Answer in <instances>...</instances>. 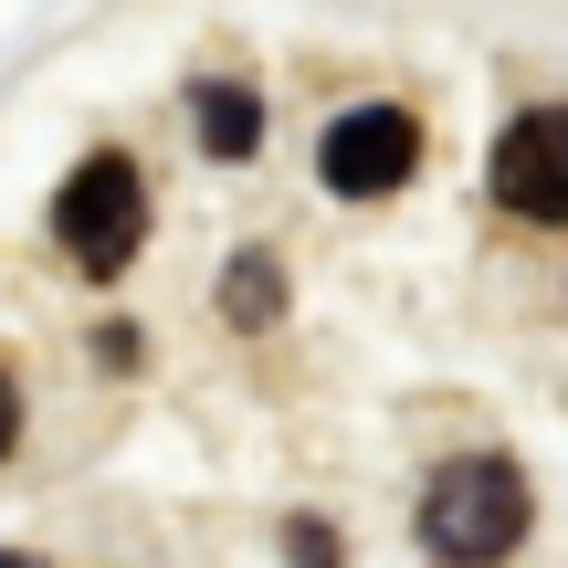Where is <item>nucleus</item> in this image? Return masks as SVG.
<instances>
[{
	"mask_svg": "<svg viewBox=\"0 0 568 568\" xmlns=\"http://www.w3.org/2000/svg\"><path fill=\"white\" fill-rule=\"evenodd\" d=\"M316 169H326L337 201H389V190L422 169V126H410L400 105H347V116L316 138Z\"/></svg>",
	"mask_w": 568,
	"mask_h": 568,
	"instance_id": "3",
	"label": "nucleus"
},
{
	"mask_svg": "<svg viewBox=\"0 0 568 568\" xmlns=\"http://www.w3.org/2000/svg\"><path fill=\"white\" fill-rule=\"evenodd\" d=\"M0 568H42V558H21V548H0Z\"/></svg>",
	"mask_w": 568,
	"mask_h": 568,
	"instance_id": "9",
	"label": "nucleus"
},
{
	"mask_svg": "<svg viewBox=\"0 0 568 568\" xmlns=\"http://www.w3.org/2000/svg\"><path fill=\"white\" fill-rule=\"evenodd\" d=\"M53 232H63V253H74L84 274H126L138 243H148V180L116 148H95V159L53 190Z\"/></svg>",
	"mask_w": 568,
	"mask_h": 568,
	"instance_id": "2",
	"label": "nucleus"
},
{
	"mask_svg": "<svg viewBox=\"0 0 568 568\" xmlns=\"http://www.w3.org/2000/svg\"><path fill=\"white\" fill-rule=\"evenodd\" d=\"M190 126H201L211 159H253V148H264V105H253V84H201Z\"/></svg>",
	"mask_w": 568,
	"mask_h": 568,
	"instance_id": "5",
	"label": "nucleus"
},
{
	"mask_svg": "<svg viewBox=\"0 0 568 568\" xmlns=\"http://www.w3.org/2000/svg\"><path fill=\"white\" fill-rule=\"evenodd\" d=\"M527 516H537L527 474H516L506 453H453V464L422 485V548L443 568H495V558H516Z\"/></svg>",
	"mask_w": 568,
	"mask_h": 568,
	"instance_id": "1",
	"label": "nucleus"
},
{
	"mask_svg": "<svg viewBox=\"0 0 568 568\" xmlns=\"http://www.w3.org/2000/svg\"><path fill=\"white\" fill-rule=\"evenodd\" d=\"M11 443H21V389L0 379V453H11Z\"/></svg>",
	"mask_w": 568,
	"mask_h": 568,
	"instance_id": "8",
	"label": "nucleus"
},
{
	"mask_svg": "<svg viewBox=\"0 0 568 568\" xmlns=\"http://www.w3.org/2000/svg\"><path fill=\"white\" fill-rule=\"evenodd\" d=\"M222 305H232V326H274V305H284V274H274V253H243L222 284Z\"/></svg>",
	"mask_w": 568,
	"mask_h": 568,
	"instance_id": "6",
	"label": "nucleus"
},
{
	"mask_svg": "<svg viewBox=\"0 0 568 568\" xmlns=\"http://www.w3.org/2000/svg\"><path fill=\"white\" fill-rule=\"evenodd\" d=\"M284 568H337V527L326 516H295L284 527Z\"/></svg>",
	"mask_w": 568,
	"mask_h": 568,
	"instance_id": "7",
	"label": "nucleus"
},
{
	"mask_svg": "<svg viewBox=\"0 0 568 568\" xmlns=\"http://www.w3.org/2000/svg\"><path fill=\"white\" fill-rule=\"evenodd\" d=\"M495 201L516 211V222L558 232L568 222V105H527V116L495 138Z\"/></svg>",
	"mask_w": 568,
	"mask_h": 568,
	"instance_id": "4",
	"label": "nucleus"
}]
</instances>
